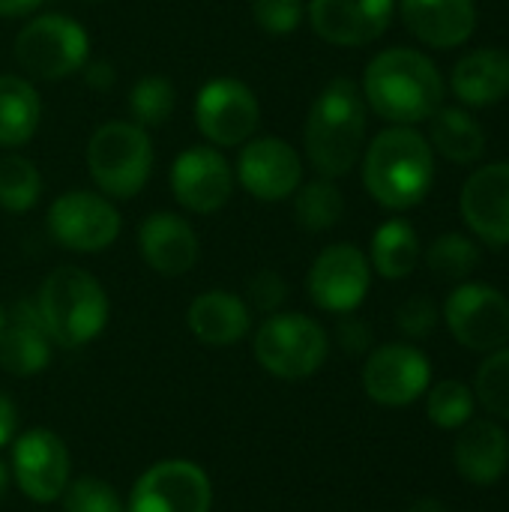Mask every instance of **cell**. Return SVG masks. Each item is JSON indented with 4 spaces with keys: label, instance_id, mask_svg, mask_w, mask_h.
<instances>
[{
    "label": "cell",
    "instance_id": "cell-14",
    "mask_svg": "<svg viewBox=\"0 0 509 512\" xmlns=\"http://www.w3.org/2000/svg\"><path fill=\"white\" fill-rule=\"evenodd\" d=\"M372 264L351 243L327 246L306 276V291L312 303L333 315H351L369 294Z\"/></svg>",
    "mask_w": 509,
    "mask_h": 512
},
{
    "label": "cell",
    "instance_id": "cell-30",
    "mask_svg": "<svg viewBox=\"0 0 509 512\" xmlns=\"http://www.w3.org/2000/svg\"><path fill=\"white\" fill-rule=\"evenodd\" d=\"M429 270L444 282H462L480 267V246L465 234H441L426 252Z\"/></svg>",
    "mask_w": 509,
    "mask_h": 512
},
{
    "label": "cell",
    "instance_id": "cell-3",
    "mask_svg": "<svg viewBox=\"0 0 509 512\" xmlns=\"http://www.w3.org/2000/svg\"><path fill=\"white\" fill-rule=\"evenodd\" d=\"M435 180L432 144L414 126H390L363 153V186L387 210L417 207Z\"/></svg>",
    "mask_w": 509,
    "mask_h": 512
},
{
    "label": "cell",
    "instance_id": "cell-12",
    "mask_svg": "<svg viewBox=\"0 0 509 512\" xmlns=\"http://www.w3.org/2000/svg\"><path fill=\"white\" fill-rule=\"evenodd\" d=\"M234 180L264 204L288 201L303 183L300 153L279 135L249 138L237 156Z\"/></svg>",
    "mask_w": 509,
    "mask_h": 512
},
{
    "label": "cell",
    "instance_id": "cell-26",
    "mask_svg": "<svg viewBox=\"0 0 509 512\" xmlns=\"http://www.w3.org/2000/svg\"><path fill=\"white\" fill-rule=\"evenodd\" d=\"M429 120H432V147L444 159L456 165H471L486 153V132L468 111L441 105Z\"/></svg>",
    "mask_w": 509,
    "mask_h": 512
},
{
    "label": "cell",
    "instance_id": "cell-34",
    "mask_svg": "<svg viewBox=\"0 0 509 512\" xmlns=\"http://www.w3.org/2000/svg\"><path fill=\"white\" fill-rule=\"evenodd\" d=\"M63 507L66 512H129L120 495L96 477H81L69 483L63 492Z\"/></svg>",
    "mask_w": 509,
    "mask_h": 512
},
{
    "label": "cell",
    "instance_id": "cell-8",
    "mask_svg": "<svg viewBox=\"0 0 509 512\" xmlns=\"http://www.w3.org/2000/svg\"><path fill=\"white\" fill-rule=\"evenodd\" d=\"M447 330L477 354H492L509 345V297L486 282H462L444 303Z\"/></svg>",
    "mask_w": 509,
    "mask_h": 512
},
{
    "label": "cell",
    "instance_id": "cell-17",
    "mask_svg": "<svg viewBox=\"0 0 509 512\" xmlns=\"http://www.w3.org/2000/svg\"><path fill=\"white\" fill-rule=\"evenodd\" d=\"M12 474L30 501L51 504L69 486V450L48 429L24 432L12 450Z\"/></svg>",
    "mask_w": 509,
    "mask_h": 512
},
{
    "label": "cell",
    "instance_id": "cell-4",
    "mask_svg": "<svg viewBox=\"0 0 509 512\" xmlns=\"http://www.w3.org/2000/svg\"><path fill=\"white\" fill-rule=\"evenodd\" d=\"M36 312L54 345L81 348L105 330L108 294L96 276L81 267L63 264L45 276L36 297Z\"/></svg>",
    "mask_w": 509,
    "mask_h": 512
},
{
    "label": "cell",
    "instance_id": "cell-2",
    "mask_svg": "<svg viewBox=\"0 0 509 512\" xmlns=\"http://www.w3.org/2000/svg\"><path fill=\"white\" fill-rule=\"evenodd\" d=\"M306 159L321 177H345L366 144V99L357 81L333 78L309 105L303 129Z\"/></svg>",
    "mask_w": 509,
    "mask_h": 512
},
{
    "label": "cell",
    "instance_id": "cell-25",
    "mask_svg": "<svg viewBox=\"0 0 509 512\" xmlns=\"http://www.w3.org/2000/svg\"><path fill=\"white\" fill-rule=\"evenodd\" d=\"M42 120V99L30 78L0 75V147L18 150L27 144Z\"/></svg>",
    "mask_w": 509,
    "mask_h": 512
},
{
    "label": "cell",
    "instance_id": "cell-31",
    "mask_svg": "<svg viewBox=\"0 0 509 512\" xmlns=\"http://www.w3.org/2000/svg\"><path fill=\"white\" fill-rule=\"evenodd\" d=\"M426 393H429L426 396V414H429V420L438 429L459 432L465 423L474 420L477 399H474V390L468 384H462V381H441V384H435Z\"/></svg>",
    "mask_w": 509,
    "mask_h": 512
},
{
    "label": "cell",
    "instance_id": "cell-44",
    "mask_svg": "<svg viewBox=\"0 0 509 512\" xmlns=\"http://www.w3.org/2000/svg\"><path fill=\"white\" fill-rule=\"evenodd\" d=\"M3 324H6V318H3V309H0V333H3Z\"/></svg>",
    "mask_w": 509,
    "mask_h": 512
},
{
    "label": "cell",
    "instance_id": "cell-19",
    "mask_svg": "<svg viewBox=\"0 0 509 512\" xmlns=\"http://www.w3.org/2000/svg\"><path fill=\"white\" fill-rule=\"evenodd\" d=\"M138 252L159 276H183L198 264L201 243L183 216L156 210L138 225Z\"/></svg>",
    "mask_w": 509,
    "mask_h": 512
},
{
    "label": "cell",
    "instance_id": "cell-16",
    "mask_svg": "<svg viewBox=\"0 0 509 512\" xmlns=\"http://www.w3.org/2000/svg\"><path fill=\"white\" fill-rule=\"evenodd\" d=\"M393 12L396 0H306L312 30L339 48H360L381 39Z\"/></svg>",
    "mask_w": 509,
    "mask_h": 512
},
{
    "label": "cell",
    "instance_id": "cell-37",
    "mask_svg": "<svg viewBox=\"0 0 509 512\" xmlns=\"http://www.w3.org/2000/svg\"><path fill=\"white\" fill-rule=\"evenodd\" d=\"M246 297H249V303L258 312H276L285 303V297H288V285H285V279L276 270H258L249 279Z\"/></svg>",
    "mask_w": 509,
    "mask_h": 512
},
{
    "label": "cell",
    "instance_id": "cell-1",
    "mask_svg": "<svg viewBox=\"0 0 509 512\" xmlns=\"http://www.w3.org/2000/svg\"><path fill=\"white\" fill-rule=\"evenodd\" d=\"M366 105L393 126L429 120L444 105V78L417 48H387L363 72Z\"/></svg>",
    "mask_w": 509,
    "mask_h": 512
},
{
    "label": "cell",
    "instance_id": "cell-28",
    "mask_svg": "<svg viewBox=\"0 0 509 512\" xmlns=\"http://www.w3.org/2000/svg\"><path fill=\"white\" fill-rule=\"evenodd\" d=\"M294 198V219L303 231L321 234L342 222L345 213V195L330 177H318L309 183H300Z\"/></svg>",
    "mask_w": 509,
    "mask_h": 512
},
{
    "label": "cell",
    "instance_id": "cell-36",
    "mask_svg": "<svg viewBox=\"0 0 509 512\" xmlns=\"http://www.w3.org/2000/svg\"><path fill=\"white\" fill-rule=\"evenodd\" d=\"M396 327L408 339H426L438 327V306L429 297H411L396 312Z\"/></svg>",
    "mask_w": 509,
    "mask_h": 512
},
{
    "label": "cell",
    "instance_id": "cell-45",
    "mask_svg": "<svg viewBox=\"0 0 509 512\" xmlns=\"http://www.w3.org/2000/svg\"><path fill=\"white\" fill-rule=\"evenodd\" d=\"M90 3H99V0H90Z\"/></svg>",
    "mask_w": 509,
    "mask_h": 512
},
{
    "label": "cell",
    "instance_id": "cell-32",
    "mask_svg": "<svg viewBox=\"0 0 509 512\" xmlns=\"http://www.w3.org/2000/svg\"><path fill=\"white\" fill-rule=\"evenodd\" d=\"M174 102H177V93H174V84L168 78H162V75H144L129 90V114H132V123H138L144 129L162 126L171 117Z\"/></svg>",
    "mask_w": 509,
    "mask_h": 512
},
{
    "label": "cell",
    "instance_id": "cell-18",
    "mask_svg": "<svg viewBox=\"0 0 509 512\" xmlns=\"http://www.w3.org/2000/svg\"><path fill=\"white\" fill-rule=\"evenodd\" d=\"M462 219L489 246H509V162L477 168L462 186Z\"/></svg>",
    "mask_w": 509,
    "mask_h": 512
},
{
    "label": "cell",
    "instance_id": "cell-13",
    "mask_svg": "<svg viewBox=\"0 0 509 512\" xmlns=\"http://www.w3.org/2000/svg\"><path fill=\"white\" fill-rule=\"evenodd\" d=\"M432 384L429 357L411 342H390L369 354L363 366V390L384 408H405L426 396Z\"/></svg>",
    "mask_w": 509,
    "mask_h": 512
},
{
    "label": "cell",
    "instance_id": "cell-20",
    "mask_svg": "<svg viewBox=\"0 0 509 512\" xmlns=\"http://www.w3.org/2000/svg\"><path fill=\"white\" fill-rule=\"evenodd\" d=\"M405 27L429 48H459L477 30L474 0H399Z\"/></svg>",
    "mask_w": 509,
    "mask_h": 512
},
{
    "label": "cell",
    "instance_id": "cell-35",
    "mask_svg": "<svg viewBox=\"0 0 509 512\" xmlns=\"http://www.w3.org/2000/svg\"><path fill=\"white\" fill-rule=\"evenodd\" d=\"M252 18L270 36H288L303 24L306 0H252Z\"/></svg>",
    "mask_w": 509,
    "mask_h": 512
},
{
    "label": "cell",
    "instance_id": "cell-5",
    "mask_svg": "<svg viewBox=\"0 0 509 512\" xmlns=\"http://www.w3.org/2000/svg\"><path fill=\"white\" fill-rule=\"evenodd\" d=\"M87 171L105 198H135L153 171V141L132 120H108L87 141Z\"/></svg>",
    "mask_w": 509,
    "mask_h": 512
},
{
    "label": "cell",
    "instance_id": "cell-24",
    "mask_svg": "<svg viewBox=\"0 0 509 512\" xmlns=\"http://www.w3.org/2000/svg\"><path fill=\"white\" fill-rule=\"evenodd\" d=\"M186 324L198 342L225 348V345L240 342L249 333L252 312L246 300L231 291H207L192 300L186 312Z\"/></svg>",
    "mask_w": 509,
    "mask_h": 512
},
{
    "label": "cell",
    "instance_id": "cell-41",
    "mask_svg": "<svg viewBox=\"0 0 509 512\" xmlns=\"http://www.w3.org/2000/svg\"><path fill=\"white\" fill-rule=\"evenodd\" d=\"M45 0H0V18H24L36 12Z\"/></svg>",
    "mask_w": 509,
    "mask_h": 512
},
{
    "label": "cell",
    "instance_id": "cell-15",
    "mask_svg": "<svg viewBox=\"0 0 509 512\" xmlns=\"http://www.w3.org/2000/svg\"><path fill=\"white\" fill-rule=\"evenodd\" d=\"M213 489L195 462L168 459L147 468L132 495L129 512H210Z\"/></svg>",
    "mask_w": 509,
    "mask_h": 512
},
{
    "label": "cell",
    "instance_id": "cell-7",
    "mask_svg": "<svg viewBox=\"0 0 509 512\" xmlns=\"http://www.w3.org/2000/svg\"><path fill=\"white\" fill-rule=\"evenodd\" d=\"M330 351V339L324 327L300 312L270 315L255 333V357L258 363L285 381H300L315 375Z\"/></svg>",
    "mask_w": 509,
    "mask_h": 512
},
{
    "label": "cell",
    "instance_id": "cell-39",
    "mask_svg": "<svg viewBox=\"0 0 509 512\" xmlns=\"http://www.w3.org/2000/svg\"><path fill=\"white\" fill-rule=\"evenodd\" d=\"M81 75H84V84L90 90H99V93H108L117 84V72L108 60H87Z\"/></svg>",
    "mask_w": 509,
    "mask_h": 512
},
{
    "label": "cell",
    "instance_id": "cell-40",
    "mask_svg": "<svg viewBox=\"0 0 509 512\" xmlns=\"http://www.w3.org/2000/svg\"><path fill=\"white\" fill-rule=\"evenodd\" d=\"M15 423H18L15 405L9 402V396H3V393H0V447L12 441V435H15Z\"/></svg>",
    "mask_w": 509,
    "mask_h": 512
},
{
    "label": "cell",
    "instance_id": "cell-11",
    "mask_svg": "<svg viewBox=\"0 0 509 512\" xmlns=\"http://www.w3.org/2000/svg\"><path fill=\"white\" fill-rule=\"evenodd\" d=\"M168 183L174 201L198 216H210L222 210L234 195V168L213 144H195L177 153Z\"/></svg>",
    "mask_w": 509,
    "mask_h": 512
},
{
    "label": "cell",
    "instance_id": "cell-38",
    "mask_svg": "<svg viewBox=\"0 0 509 512\" xmlns=\"http://www.w3.org/2000/svg\"><path fill=\"white\" fill-rule=\"evenodd\" d=\"M336 339H339L342 351H345V354H351V357L366 354V351L372 348V330H369V324H366V321H360V318H354V315H348V318H342V321H339V327H336Z\"/></svg>",
    "mask_w": 509,
    "mask_h": 512
},
{
    "label": "cell",
    "instance_id": "cell-10",
    "mask_svg": "<svg viewBox=\"0 0 509 512\" xmlns=\"http://www.w3.org/2000/svg\"><path fill=\"white\" fill-rule=\"evenodd\" d=\"M261 102L240 78H210L195 96V126L213 147H240L255 138Z\"/></svg>",
    "mask_w": 509,
    "mask_h": 512
},
{
    "label": "cell",
    "instance_id": "cell-22",
    "mask_svg": "<svg viewBox=\"0 0 509 512\" xmlns=\"http://www.w3.org/2000/svg\"><path fill=\"white\" fill-rule=\"evenodd\" d=\"M51 363V336L36 312V303H18L0 333V366L9 375L30 378Z\"/></svg>",
    "mask_w": 509,
    "mask_h": 512
},
{
    "label": "cell",
    "instance_id": "cell-21",
    "mask_svg": "<svg viewBox=\"0 0 509 512\" xmlns=\"http://www.w3.org/2000/svg\"><path fill=\"white\" fill-rule=\"evenodd\" d=\"M456 471L465 483L495 486L509 471V435L495 420H471L459 429L453 447Z\"/></svg>",
    "mask_w": 509,
    "mask_h": 512
},
{
    "label": "cell",
    "instance_id": "cell-29",
    "mask_svg": "<svg viewBox=\"0 0 509 512\" xmlns=\"http://www.w3.org/2000/svg\"><path fill=\"white\" fill-rule=\"evenodd\" d=\"M42 195V174L33 159L21 153H6L0 159V210L27 213Z\"/></svg>",
    "mask_w": 509,
    "mask_h": 512
},
{
    "label": "cell",
    "instance_id": "cell-6",
    "mask_svg": "<svg viewBox=\"0 0 509 512\" xmlns=\"http://www.w3.org/2000/svg\"><path fill=\"white\" fill-rule=\"evenodd\" d=\"M15 63L30 81H63L90 60V36L63 12L30 18L15 36Z\"/></svg>",
    "mask_w": 509,
    "mask_h": 512
},
{
    "label": "cell",
    "instance_id": "cell-27",
    "mask_svg": "<svg viewBox=\"0 0 509 512\" xmlns=\"http://www.w3.org/2000/svg\"><path fill=\"white\" fill-rule=\"evenodd\" d=\"M369 264L384 279L411 276L417 270V264H420V240H417V231L411 228V222H405V219L384 222L372 234Z\"/></svg>",
    "mask_w": 509,
    "mask_h": 512
},
{
    "label": "cell",
    "instance_id": "cell-42",
    "mask_svg": "<svg viewBox=\"0 0 509 512\" xmlns=\"http://www.w3.org/2000/svg\"><path fill=\"white\" fill-rule=\"evenodd\" d=\"M408 512H447V507L438 498H417Z\"/></svg>",
    "mask_w": 509,
    "mask_h": 512
},
{
    "label": "cell",
    "instance_id": "cell-43",
    "mask_svg": "<svg viewBox=\"0 0 509 512\" xmlns=\"http://www.w3.org/2000/svg\"><path fill=\"white\" fill-rule=\"evenodd\" d=\"M6 489H9V471H6V465L0 462V501H3V495H6Z\"/></svg>",
    "mask_w": 509,
    "mask_h": 512
},
{
    "label": "cell",
    "instance_id": "cell-23",
    "mask_svg": "<svg viewBox=\"0 0 509 512\" xmlns=\"http://www.w3.org/2000/svg\"><path fill=\"white\" fill-rule=\"evenodd\" d=\"M450 87L459 102L471 108H489L509 96V54L504 48H477L465 54L450 75Z\"/></svg>",
    "mask_w": 509,
    "mask_h": 512
},
{
    "label": "cell",
    "instance_id": "cell-33",
    "mask_svg": "<svg viewBox=\"0 0 509 512\" xmlns=\"http://www.w3.org/2000/svg\"><path fill=\"white\" fill-rule=\"evenodd\" d=\"M474 399L486 408V414L509 423V345L492 351L477 369Z\"/></svg>",
    "mask_w": 509,
    "mask_h": 512
},
{
    "label": "cell",
    "instance_id": "cell-9",
    "mask_svg": "<svg viewBox=\"0 0 509 512\" xmlns=\"http://www.w3.org/2000/svg\"><path fill=\"white\" fill-rule=\"evenodd\" d=\"M123 219L111 198L90 189H69L51 201L48 234L57 246L81 255L108 249L120 237Z\"/></svg>",
    "mask_w": 509,
    "mask_h": 512
}]
</instances>
